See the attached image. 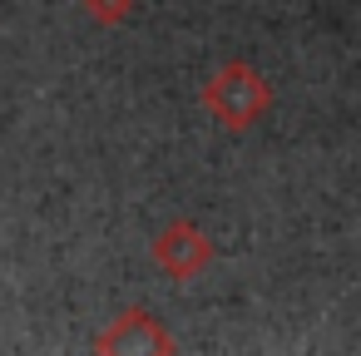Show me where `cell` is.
<instances>
[{
	"label": "cell",
	"mask_w": 361,
	"mask_h": 356,
	"mask_svg": "<svg viewBox=\"0 0 361 356\" xmlns=\"http://www.w3.org/2000/svg\"><path fill=\"white\" fill-rule=\"evenodd\" d=\"M85 11H90V20H99V25H119V20H129L134 0H85Z\"/></svg>",
	"instance_id": "obj_4"
},
{
	"label": "cell",
	"mask_w": 361,
	"mask_h": 356,
	"mask_svg": "<svg viewBox=\"0 0 361 356\" xmlns=\"http://www.w3.org/2000/svg\"><path fill=\"white\" fill-rule=\"evenodd\" d=\"M203 104H208V109H213V114H218L228 129H252V124L267 114L272 90H267V80H262L252 65L233 60V65H223V70L208 80Z\"/></svg>",
	"instance_id": "obj_1"
},
{
	"label": "cell",
	"mask_w": 361,
	"mask_h": 356,
	"mask_svg": "<svg viewBox=\"0 0 361 356\" xmlns=\"http://www.w3.org/2000/svg\"><path fill=\"white\" fill-rule=\"evenodd\" d=\"M129 351V346H144V351H169L173 341H169V331L149 317V312H124L104 336H99V351Z\"/></svg>",
	"instance_id": "obj_3"
},
{
	"label": "cell",
	"mask_w": 361,
	"mask_h": 356,
	"mask_svg": "<svg viewBox=\"0 0 361 356\" xmlns=\"http://www.w3.org/2000/svg\"><path fill=\"white\" fill-rule=\"evenodd\" d=\"M154 262L173 277V282H193L208 262H213V243L198 223H169L154 238Z\"/></svg>",
	"instance_id": "obj_2"
}]
</instances>
